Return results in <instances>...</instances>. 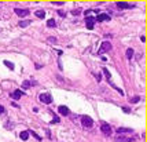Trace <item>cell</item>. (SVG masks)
<instances>
[{"label":"cell","mask_w":147,"mask_h":142,"mask_svg":"<svg viewBox=\"0 0 147 142\" xmlns=\"http://www.w3.org/2000/svg\"><path fill=\"white\" fill-rule=\"evenodd\" d=\"M81 124H82V127H85V128H92L94 127V120H92V117H89V116H82Z\"/></svg>","instance_id":"1"},{"label":"cell","mask_w":147,"mask_h":142,"mask_svg":"<svg viewBox=\"0 0 147 142\" xmlns=\"http://www.w3.org/2000/svg\"><path fill=\"white\" fill-rule=\"evenodd\" d=\"M38 99L43 102V104H51L52 102V97H51L48 92H43V94L38 95Z\"/></svg>","instance_id":"2"},{"label":"cell","mask_w":147,"mask_h":142,"mask_svg":"<svg viewBox=\"0 0 147 142\" xmlns=\"http://www.w3.org/2000/svg\"><path fill=\"white\" fill-rule=\"evenodd\" d=\"M115 142H133L135 138L133 137H127V135H117L114 138Z\"/></svg>","instance_id":"3"},{"label":"cell","mask_w":147,"mask_h":142,"mask_svg":"<svg viewBox=\"0 0 147 142\" xmlns=\"http://www.w3.org/2000/svg\"><path fill=\"white\" fill-rule=\"evenodd\" d=\"M100 131H102V133L105 134L106 137H110V135H111V133H113V131H111V127H110L107 123H103V124L100 126Z\"/></svg>","instance_id":"4"},{"label":"cell","mask_w":147,"mask_h":142,"mask_svg":"<svg viewBox=\"0 0 147 142\" xmlns=\"http://www.w3.org/2000/svg\"><path fill=\"white\" fill-rule=\"evenodd\" d=\"M111 50V43L110 42H103L100 44V48H99V54H103L106 53V51H110Z\"/></svg>","instance_id":"5"},{"label":"cell","mask_w":147,"mask_h":142,"mask_svg":"<svg viewBox=\"0 0 147 142\" xmlns=\"http://www.w3.org/2000/svg\"><path fill=\"white\" fill-rule=\"evenodd\" d=\"M14 12L18 15V17H21V18L28 17V15H29V10H28V8H18V7H17V8L14 10Z\"/></svg>","instance_id":"6"},{"label":"cell","mask_w":147,"mask_h":142,"mask_svg":"<svg viewBox=\"0 0 147 142\" xmlns=\"http://www.w3.org/2000/svg\"><path fill=\"white\" fill-rule=\"evenodd\" d=\"M85 24H87V29H94L95 25V18L94 17H85Z\"/></svg>","instance_id":"7"},{"label":"cell","mask_w":147,"mask_h":142,"mask_svg":"<svg viewBox=\"0 0 147 142\" xmlns=\"http://www.w3.org/2000/svg\"><path fill=\"white\" fill-rule=\"evenodd\" d=\"M132 128H127V127H120V128H117V131L115 133L117 134H120V135H127V134H131L132 133Z\"/></svg>","instance_id":"8"},{"label":"cell","mask_w":147,"mask_h":142,"mask_svg":"<svg viewBox=\"0 0 147 142\" xmlns=\"http://www.w3.org/2000/svg\"><path fill=\"white\" fill-rule=\"evenodd\" d=\"M115 6L118 7L120 10H125V8H133V4H128V3H124V1H117L115 3Z\"/></svg>","instance_id":"9"},{"label":"cell","mask_w":147,"mask_h":142,"mask_svg":"<svg viewBox=\"0 0 147 142\" xmlns=\"http://www.w3.org/2000/svg\"><path fill=\"white\" fill-rule=\"evenodd\" d=\"M58 112L61 113L62 116H69V108L68 106H63V105H59V108H58Z\"/></svg>","instance_id":"10"},{"label":"cell","mask_w":147,"mask_h":142,"mask_svg":"<svg viewBox=\"0 0 147 142\" xmlns=\"http://www.w3.org/2000/svg\"><path fill=\"white\" fill-rule=\"evenodd\" d=\"M109 19H110V15H107V14H98V17L95 18V21H98V22L109 21Z\"/></svg>","instance_id":"11"},{"label":"cell","mask_w":147,"mask_h":142,"mask_svg":"<svg viewBox=\"0 0 147 142\" xmlns=\"http://www.w3.org/2000/svg\"><path fill=\"white\" fill-rule=\"evenodd\" d=\"M22 95H24V92L19 91V90H17V91L11 92V98H14V99H19V98L22 97Z\"/></svg>","instance_id":"12"},{"label":"cell","mask_w":147,"mask_h":142,"mask_svg":"<svg viewBox=\"0 0 147 142\" xmlns=\"http://www.w3.org/2000/svg\"><path fill=\"white\" fill-rule=\"evenodd\" d=\"M19 138L22 139V141H28V138H29V131H22V133L19 134Z\"/></svg>","instance_id":"13"},{"label":"cell","mask_w":147,"mask_h":142,"mask_svg":"<svg viewBox=\"0 0 147 142\" xmlns=\"http://www.w3.org/2000/svg\"><path fill=\"white\" fill-rule=\"evenodd\" d=\"M36 17L40 18V19H43V18L45 17V11L44 10H37V11H36Z\"/></svg>","instance_id":"14"},{"label":"cell","mask_w":147,"mask_h":142,"mask_svg":"<svg viewBox=\"0 0 147 142\" xmlns=\"http://www.w3.org/2000/svg\"><path fill=\"white\" fill-rule=\"evenodd\" d=\"M50 113H51V115H52V116H54L52 121H51V124H56V123H59V117H58V116H56V115H55V113H54V112H52V110H50Z\"/></svg>","instance_id":"15"},{"label":"cell","mask_w":147,"mask_h":142,"mask_svg":"<svg viewBox=\"0 0 147 142\" xmlns=\"http://www.w3.org/2000/svg\"><path fill=\"white\" fill-rule=\"evenodd\" d=\"M133 53H135V51H133V48H128V50H127V58L128 59H132Z\"/></svg>","instance_id":"16"},{"label":"cell","mask_w":147,"mask_h":142,"mask_svg":"<svg viewBox=\"0 0 147 142\" xmlns=\"http://www.w3.org/2000/svg\"><path fill=\"white\" fill-rule=\"evenodd\" d=\"M30 86H32V83H30L29 80H25L24 83H22V88H25V90H26V88H29Z\"/></svg>","instance_id":"17"},{"label":"cell","mask_w":147,"mask_h":142,"mask_svg":"<svg viewBox=\"0 0 147 142\" xmlns=\"http://www.w3.org/2000/svg\"><path fill=\"white\" fill-rule=\"evenodd\" d=\"M55 19H48V22H47V26L48 28H55Z\"/></svg>","instance_id":"18"},{"label":"cell","mask_w":147,"mask_h":142,"mask_svg":"<svg viewBox=\"0 0 147 142\" xmlns=\"http://www.w3.org/2000/svg\"><path fill=\"white\" fill-rule=\"evenodd\" d=\"M4 65H6L8 69H11V71L14 69V64H12V62H10V61H4Z\"/></svg>","instance_id":"19"},{"label":"cell","mask_w":147,"mask_h":142,"mask_svg":"<svg viewBox=\"0 0 147 142\" xmlns=\"http://www.w3.org/2000/svg\"><path fill=\"white\" fill-rule=\"evenodd\" d=\"M29 24H32V22H30V21H21V22H19V26H21V28H26Z\"/></svg>","instance_id":"20"},{"label":"cell","mask_w":147,"mask_h":142,"mask_svg":"<svg viewBox=\"0 0 147 142\" xmlns=\"http://www.w3.org/2000/svg\"><path fill=\"white\" fill-rule=\"evenodd\" d=\"M103 73L106 74V77H107V81H110V77H111V76H110V72L107 71L106 68H103Z\"/></svg>","instance_id":"21"},{"label":"cell","mask_w":147,"mask_h":142,"mask_svg":"<svg viewBox=\"0 0 147 142\" xmlns=\"http://www.w3.org/2000/svg\"><path fill=\"white\" fill-rule=\"evenodd\" d=\"M139 101H140V98H139V97H133L132 99H131V102H132V104H138Z\"/></svg>","instance_id":"22"},{"label":"cell","mask_w":147,"mask_h":142,"mask_svg":"<svg viewBox=\"0 0 147 142\" xmlns=\"http://www.w3.org/2000/svg\"><path fill=\"white\" fill-rule=\"evenodd\" d=\"M56 12H58V15H59V17H62V18L66 17V12H65V11H62V10H58Z\"/></svg>","instance_id":"23"},{"label":"cell","mask_w":147,"mask_h":142,"mask_svg":"<svg viewBox=\"0 0 147 142\" xmlns=\"http://www.w3.org/2000/svg\"><path fill=\"white\" fill-rule=\"evenodd\" d=\"M122 110H124L125 113H129V112H131V109H129V108H127V106H122Z\"/></svg>","instance_id":"24"},{"label":"cell","mask_w":147,"mask_h":142,"mask_svg":"<svg viewBox=\"0 0 147 142\" xmlns=\"http://www.w3.org/2000/svg\"><path fill=\"white\" fill-rule=\"evenodd\" d=\"M54 4H56V6H62L63 4V1H52Z\"/></svg>","instance_id":"25"},{"label":"cell","mask_w":147,"mask_h":142,"mask_svg":"<svg viewBox=\"0 0 147 142\" xmlns=\"http://www.w3.org/2000/svg\"><path fill=\"white\" fill-rule=\"evenodd\" d=\"M80 12H81V11H80V10H74V11H73V15H78Z\"/></svg>","instance_id":"26"},{"label":"cell","mask_w":147,"mask_h":142,"mask_svg":"<svg viewBox=\"0 0 147 142\" xmlns=\"http://www.w3.org/2000/svg\"><path fill=\"white\" fill-rule=\"evenodd\" d=\"M1 113H4V106L3 105H0V115H1Z\"/></svg>","instance_id":"27"},{"label":"cell","mask_w":147,"mask_h":142,"mask_svg":"<svg viewBox=\"0 0 147 142\" xmlns=\"http://www.w3.org/2000/svg\"><path fill=\"white\" fill-rule=\"evenodd\" d=\"M96 80H98V81H100V80H102V76H100V74H96Z\"/></svg>","instance_id":"28"}]
</instances>
